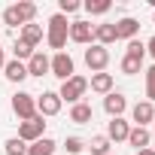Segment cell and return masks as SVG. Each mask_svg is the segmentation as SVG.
<instances>
[{
  "instance_id": "cell-20",
  "label": "cell",
  "mask_w": 155,
  "mask_h": 155,
  "mask_svg": "<svg viewBox=\"0 0 155 155\" xmlns=\"http://www.w3.org/2000/svg\"><path fill=\"white\" fill-rule=\"evenodd\" d=\"M3 76L9 82H25L28 79V67H25V61H6V67H3Z\"/></svg>"
},
{
  "instance_id": "cell-9",
  "label": "cell",
  "mask_w": 155,
  "mask_h": 155,
  "mask_svg": "<svg viewBox=\"0 0 155 155\" xmlns=\"http://www.w3.org/2000/svg\"><path fill=\"white\" fill-rule=\"evenodd\" d=\"M67 37H70L73 43H79V46H91V43H94V25L76 18V21H70V34H67Z\"/></svg>"
},
{
  "instance_id": "cell-3",
  "label": "cell",
  "mask_w": 155,
  "mask_h": 155,
  "mask_svg": "<svg viewBox=\"0 0 155 155\" xmlns=\"http://www.w3.org/2000/svg\"><path fill=\"white\" fill-rule=\"evenodd\" d=\"M85 91H88V79L76 73V76H70L67 82H61V88H58V97H61V101H67V104L73 107V104H79V101L85 97Z\"/></svg>"
},
{
  "instance_id": "cell-18",
  "label": "cell",
  "mask_w": 155,
  "mask_h": 155,
  "mask_svg": "<svg viewBox=\"0 0 155 155\" xmlns=\"http://www.w3.org/2000/svg\"><path fill=\"white\" fill-rule=\"evenodd\" d=\"M91 119H94V110H91V104L79 101V104H73V107H70V122H73V125H88Z\"/></svg>"
},
{
  "instance_id": "cell-5",
  "label": "cell",
  "mask_w": 155,
  "mask_h": 155,
  "mask_svg": "<svg viewBox=\"0 0 155 155\" xmlns=\"http://www.w3.org/2000/svg\"><path fill=\"white\" fill-rule=\"evenodd\" d=\"M12 113L18 116V122H28L37 116V94H28V91H15L12 94Z\"/></svg>"
},
{
  "instance_id": "cell-34",
  "label": "cell",
  "mask_w": 155,
  "mask_h": 155,
  "mask_svg": "<svg viewBox=\"0 0 155 155\" xmlns=\"http://www.w3.org/2000/svg\"><path fill=\"white\" fill-rule=\"evenodd\" d=\"M152 25H155V12H152Z\"/></svg>"
},
{
  "instance_id": "cell-8",
  "label": "cell",
  "mask_w": 155,
  "mask_h": 155,
  "mask_svg": "<svg viewBox=\"0 0 155 155\" xmlns=\"http://www.w3.org/2000/svg\"><path fill=\"white\" fill-rule=\"evenodd\" d=\"M61 107H64V101L58 97V91H43V94H37V113H40L43 119L58 116Z\"/></svg>"
},
{
  "instance_id": "cell-31",
  "label": "cell",
  "mask_w": 155,
  "mask_h": 155,
  "mask_svg": "<svg viewBox=\"0 0 155 155\" xmlns=\"http://www.w3.org/2000/svg\"><path fill=\"white\" fill-rule=\"evenodd\" d=\"M146 55H152V61H155V37L146 40Z\"/></svg>"
},
{
  "instance_id": "cell-1",
  "label": "cell",
  "mask_w": 155,
  "mask_h": 155,
  "mask_svg": "<svg viewBox=\"0 0 155 155\" xmlns=\"http://www.w3.org/2000/svg\"><path fill=\"white\" fill-rule=\"evenodd\" d=\"M34 18H37V3H31V0H18V3L3 9V25L6 28H25Z\"/></svg>"
},
{
  "instance_id": "cell-10",
  "label": "cell",
  "mask_w": 155,
  "mask_h": 155,
  "mask_svg": "<svg viewBox=\"0 0 155 155\" xmlns=\"http://www.w3.org/2000/svg\"><path fill=\"white\" fill-rule=\"evenodd\" d=\"M131 122H134V128H149L155 122V104H149V101L134 104L131 107Z\"/></svg>"
},
{
  "instance_id": "cell-30",
  "label": "cell",
  "mask_w": 155,
  "mask_h": 155,
  "mask_svg": "<svg viewBox=\"0 0 155 155\" xmlns=\"http://www.w3.org/2000/svg\"><path fill=\"white\" fill-rule=\"evenodd\" d=\"M64 149H67L70 155H79V152L85 149V143H82L79 137H67V140H64Z\"/></svg>"
},
{
  "instance_id": "cell-32",
  "label": "cell",
  "mask_w": 155,
  "mask_h": 155,
  "mask_svg": "<svg viewBox=\"0 0 155 155\" xmlns=\"http://www.w3.org/2000/svg\"><path fill=\"white\" fill-rule=\"evenodd\" d=\"M6 67V55H3V49H0V70Z\"/></svg>"
},
{
  "instance_id": "cell-24",
  "label": "cell",
  "mask_w": 155,
  "mask_h": 155,
  "mask_svg": "<svg viewBox=\"0 0 155 155\" xmlns=\"http://www.w3.org/2000/svg\"><path fill=\"white\" fill-rule=\"evenodd\" d=\"M88 149H91V155H110V140H107V134H97V137H91Z\"/></svg>"
},
{
  "instance_id": "cell-35",
  "label": "cell",
  "mask_w": 155,
  "mask_h": 155,
  "mask_svg": "<svg viewBox=\"0 0 155 155\" xmlns=\"http://www.w3.org/2000/svg\"><path fill=\"white\" fill-rule=\"evenodd\" d=\"M110 155H116V152H110Z\"/></svg>"
},
{
  "instance_id": "cell-36",
  "label": "cell",
  "mask_w": 155,
  "mask_h": 155,
  "mask_svg": "<svg viewBox=\"0 0 155 155\" xmlns=\"http://www.w3.org/2000/svg\"><path fill=\"white\" fill-rule=\"evenodd\" d=\"M152 128H155V122H152Z\"/></svg>"
},
{
  "instance_id": "cell-6",
  "label": "cell",
  "mask_w": 155,
  "mask_h": 155,
  "mask_svg": "<svg viewBox=\"0 0 155 155\" xmlns=\"http://www.w3.org/2000/svg\"><path fill=\"white\" fill-rule=\"evenodd\" d=\"M82 58H85V67H88L91 73H104V70L110 67V49H104V46H97V43H91Z\"/></svg>"
},
{
  "instance_id": "cell-13",
  "label": "cell",
  "mask_w": 155,
  "mask_h": 155,
  "mask_svg": "<svg viewBox=\"0 0 155 155\" xmlns=\"http://www.w3.org/2000/svg\"><path fill=\"white\" fill-rule=\"evenodd\" d=\"M104 110H107L110 119H119V116L128 110V97H125L122 91H110V94L104 97Z\"/></svg>"
},
{
  "instance_id": "cell-19",
  "label": "cell",
  "mask_w": 155,
  "mask_h": 155,
  "mask_svg": "<svg viewBox=\"0 0 155 155\" xmlns=\"http://www.w3.org/2000/svg\"><path fill=\"white\" fill-rule=\"evenodd\" d=\"M21 43H28L31 49H37L40 43H43V25H37V21H31V25H25L21 28V37H18Z\"/></svg>"
},
{
  "instance_id": "cell-28",
  "label": "cell",
  "mask_w": 155,
  "mask_h": 155,
  "mask_svg": "<svg viewBox=\"0 0 155 155\" xmlns=\"http://www.w3.org/2000/svg\"><path fill=\"white\" fill-rule=\"evenodd\" d=\"M146 101L155 104V64L146 70Z\"/></svg>"
},
{
  "instance_id": "cell-12",
  "label": "cell",
  "mask_w": 155,
  "mask_h": 155,
  "mask_svg": "<svg viewBox=\"0 0 155 155\" xmlns=\"http://www.w3.org/2000/svg\"><path fill=\"white\" fill-rule=\"evenodd\" d=\"M25 67H28V76L43 79V76H49V55H46V52H34V55L25 61Z\"/></svg>"
},
{
  "instance_id": "cell-17",
  "label": "cell",
  "mask_w": 155,
  "mask_h": 155,
  "mask_svg": "<svg viewBox=\"0 0 155 155\" xmlns=\"http://www.w3.org/2000/svg\"><path fill=\"white\" fill-rule=\"evenodd\" d=\"M125 143L134 146L137 152H140V149H149V143H152V131H149V128H131Z\"/></svg>"
},
{
  "instance_id": "cell-33",
  "label": "cell",
  "mask_w": 155,
  "mask_h": 155,
  "mask_svg": "<svg viewBox=\"0 0 155 155\" xmlns=\"http://www.w3.org/2000/svg\"><path fill=\"white\" fill-rule=\"evenodd\" d=\"M137 155H155V149H140Z\"/></svg>"
},
{
  "instance_id": "cell-4",
  "label": "cell",
  "mask_w": 155,
  "mask_h": 155,
  "mask_svg": "<svg viewBox=\"0 0 155 155\" xmlns=\"http://www.w3.org/2000/svg\"><path fill=\"white\" fill-rule=\"evenodd\" d=\"M49 73L58 76L61 82H67L70 76H76V64H73L70 52H55V55L49 58Z\"/></svg>"
},
{
  "instance_id": "cell-22",
  "label": "cell",
  "mask_w": 155,
  "mask_h": 155,
  "mask_svg": "<svg viewBox=\"0 0 155 155\" xmlns=\"http://www.w3.org/2000/svg\"><path fill=\"white\" fill-rule=\"evenodd\" d=\"M119 70H122L125 76H137V73L143 70V61H140V58H131V55H122V61H119Z\"/></svg>"
},
{
  "instance_id": "cell-26",
  "label": "cell",
  "mask_w": 155,
  "mask_h": 155,
  "mask_svg": "<svg viewBox=\"0 0 155 155\" xmlns=\"http://www.w3.org/2000/svg\"><path fill=\"white\" fill-rule=\"evenodd\" d=\"M34 52H37V49H31V46H28V43H21V40H15V43H12V55H15V61H28Z\"/></svg>"
},
{
  "instance_id": "cell-7",
  "label": "cell",
  "mask_w": 155,
  "mask_h": 155,
  "mask_svg": "<svg viewBox=\"0 0 155 155\" xmlns=\"http://www.w3.org/2000/svg\"><path fill=\"white\" fill-rule=\"evenodd\" d=\"M40 137H46V122H43V116L37 113L34 119H28V122L18 125V140H25V143L31 146V143H37Z\"/></svg>"
},
{
  "instance_id": "cell-16",
  "label": "cell",
  "mask_w": 155,
  "mask_h": 155,
  "mask_svg": "<svg viewBox=\"0 0 155 155\" xmlns=\"http://www.w3.org/2000/svg\"><path fill=\"white\" fill-rule=\"evenodd\" d=\"M137 34H140V21H137V18L125 15V18L116 21V37H119V40H137Z\"/></svg>"
},
{
  "instance_id": "cell-27",
  "label": "cell",
  "mask_w": 155,
  "mask_h": 155,
  "mask_svg": "<svg viewBox=\"0 0 155 155\" xmlns=\"http://www.w3.org/2000/svg\"><path fill=\"white\" fill-rule=\"evenodd\" d=\"M125 55H131V58H146V43L143 40H128V49H125Z\"/></svg>"
},
{
  "instance_id": "cell-11",
  "label": "cell",
  "mask_w": 155,
  "mask_h": 155,
  "mask_svg": "<svg viewBox=\"0 0 155 155\" xmlns=\"http://www.w3.org/2000/svg\"><path fill=\"white\" fill-rule=\"evenodd\" d=\"M128 131H131V122L122 119V116L107 122V140H110V143H125V140H128Z\"/></svg>"
},
{
  "instance_id": "cell-25",
  "label": "cell",
  "mask_w": 155,
  "mask_h": 155,
  "mask_svg": "<svg viewBox=\"0 0 155 155\" xmlns=\"http://www.w3.org/2000/svg\"><path fill=\"white\" fill-rule=\"evenodd\" d=\"M3 152H6V155H28V143L18 140V137H9V140L3 143Z\"/></svg>"
},
{
  "instance_id": "cell-15",
  "label": "cell",
  "mask_w": 155,
  "mask_h": 155,
  "mask_svg": "<svg viewBox=\"0 0 155 155\" xmlns=\"http://www.w3.org/2000/svg\"><path fill=\"white\" fill-rule=\"evenodd\" d=\"M113 85H116L113 73H91V79H88V88H91L94 94H104V97L113 91Z\"/></svg>"
},
{
  "instance_id": "cell-29",
  "label": "cell",
  "mask_w": 155,
  "mask_h": 155,
  "mask_svg": "<svg viewBox=\"0 0 155 155\" xmlns=\"http://www.w3.org/2000/svg\"><path fill=\"white\" fill-rule=\"evenodd\" d=\"M79 9H82L79 0H58V12L61 15H73V12H79Z\"/></svg>"
},
{
  "instance_id": "cell-21",
  "label": "cell",
  "mask_w": 155,
  "mask_h": 155,
  "mask_svg": "<svg viewBox=\"0 0 155 155\" xmlns=\"http://www.w3.org/2000/svg\"><path fill=\"white\" fill-rule=\"evenodd\" d=\"M55 149H58V143L52 137H40L37 143L28 146V155H55Z\"/></svg>"
},
{
  "instance_id": "cell-2",
  "label": "cell",
  "mask_w": 155,
  "mask_h": 155,
  "mask_svg": "<svg viewBox=\"0 0 155 155\" xmlns=\"http://www.w3.org/2000/svg\"><path fill=\"white\" fill-rule=\"evenodd\" d=\"M67 34H70V21H67V15L55 12V15L49 18V28H46V43H49V49L64 52V46H67V40H70Z\"/></svg>"
},
{
  "instance_id": "cell-14",
  "label": "cell",
  "mask_w": 155,
  "mask_h": 155,
  "mask_svg": "<svg viewBox=\"0 0 155 155\" xmlns=\"http://www.w3.org/2000/svg\"><path fill=\"white\" fill-rule=\"evenodd\" d=\"M116 40H119V37H116V21H104V25H94V43H97V46L110 49Z\"/></svg>"
},
{
  "instance_id": "cell-23",
  "label": "cell",
  "mask_w": 155,
  "mask_h": 155,
  "mask_svg": "<svg viewBox=\"0 0 155 155\" xmlns=\"http://www.w3.org/2000/svg\"><path fill=\"white\" fill-rule=\"evenodd\" d=\"M82 9H85L88 15H107V12L113 9V3H110V0H85Z\"/></svg>"
}]
</instances>
